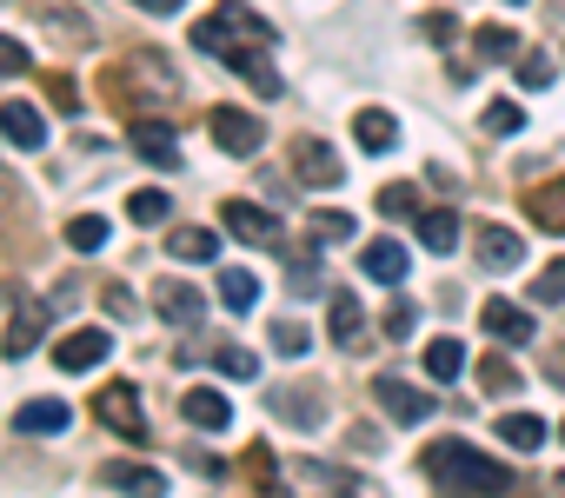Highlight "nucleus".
<instances>
[{"label":"nucleus","mask_w":565,"mask_h":498,"mask_svg":"<svg viewBox=\"0 0 565 498\" xmlns=\"http://www.w3.org/2000/svg\"><path fill=\"white\" fill-rule=\"evenodd\" d=\"M519 127H525V107H519V100H492V107H486V133L505 140V133H519Z\"/></svg>","instance_id":"obj_34"},{"label":"nucleus","mask_w":565,"mask_h":498,"mask_svg":"<svg viewBox=\"0 0 565 498\" xmlns=\"http://www.w3.org/2000/svg\"><path fill=\"white\" fill-rule=\"evenodd\" d=\"M479 267L486 273H512V267H525V239L512 232V226H479Z\"/></svg>","instance_id":"obj_11"},{"label":"nucleus","mask_w":565,"mask_h":498,"mask_svg":"<svg viewBox=\"0 0 565 498\" xmlns=\"http://www.w3.org/2000/svg\"><path fill=\"white\" fill-rule=\"evenodd\" d=\"M0 133H8V147H21V153H41L47 147V113L28 107V100H8L0 107Z\"/></svg>","instance_id":"obj_10"},{"label":"nucleus","mask_w":565,"mask_h":498,"mask_svg":"<svg viewBox=\"0 0 565 498\" xmlns=\"http://www.w3.org/2000/svg\"><path fill=\"white\" fill-rule=\"evenodd\" d=\"M452 34H459V21H452V14H426V41H433V47H446Z\"/></svg>","instance_id":"obj_43"},{"label":"nucleus","mask_w":565,"mask_h":498,"mask_svg":"<svg viewBox=\"0 0 565 498\" xmlns=\"http://www.w3.org/2000/svg\"><path fill=\"white\" fill-rule=\"evenodd\" d=\"M327 326H333V339H340V346H360V333H366V313H360V300H353V293H333V313H327Z\"/></svg>","instance_id":"obj_23"},{"label":"nucleus","mask_w":565,"mask_h":498,"mask_svg":"<svg viewBox=\"0 0 565 498\" xmlns=\"http://www.w3.org/2000/svg\"><path fill=\"white\" fill-rule=\"evenodd\" d=\"M67 246H74V253H100V246H107V219H100V213L67 219Z\"/></svg>","instance_id":"obj_29"},{"label":"nucleus","mask_w":565,"mask_h":498,"mask_svg":"<svg viewBox=\"0 0 565 498\" xmlns=\"http://www.w3.org/2000/svg\"><path fill=\"white\" fill-rule=\"evenodd\" d=\"M479 326H486L499 346H525V339L539 333V326H532V313H525V306H512V300H486V306H479Z\"/></svg>","instance_id":"obj_12"},{"label":"nucleus","mask_w":565,"mask_h":498,"mask_svg":"<svg viewBox=\"0 0 565 498\" xmlns=\"http://www.w3.org/2000/svg\"><path fill=\"white\" fill-rule=\"evenodd\" d=\"M419 246H426V253H452V246H459V213H446V206L419 213Z\"/></svg>","instance_id":"obj_20"},{"label":"nucleus","mask_w":565,"mask_h":498,"mask_svg":"<svg viewBox=\"0 0 565 498\" xmlns=\"http://www.w3.org/2000/svg\"><path fill=\"white\" fill-rule=\"evenodd\" d=\"M127 213H134V219H140V226H160V219H167V213H173V199H167V193H160V186H140V193H134V199H127Z\"/></svg>","instance_id":"obj_30"},{"label":"nucleus","mask_w":565,"mask_h":498,"mask_svg":"<svg viewBox=\"0 0 565 498\" xmlns=\"http://www.w3.org/2000/svg\"><path fill=\"white\" fill-rule=\"evenodd\" d=\"M287 273H294L287 286H294L300 300H307V293H320V280H327V273H320V239L307 246V253H287Z\"/></svg>","instance_id":"obj_27"},{"label":"nucleus","mask_w":565,"mask_h":498,"mask_svg":"<svg viewBox=\"0 0 565 498\" xmlns=\"http://www.w3.org/2000/svg\"><path fill=\"white\" fill-rule=\"evenodd\" d=\"M360 273H366V280H386V286H399V280L413 273V260H406V246H399V239H373L366 253H360Z\"/></svg>","instance_id":"obj_13"},{"label":"nucleus","mask_w":565,"mask_h":498,"mask_svg":"<svg viewBox=\"0 0 565 498\" xmlns=\"http://www.w3.org/2000/svg\"><path fill=\"white\" fill-rule=\"evenodd\" d=\"M153 313H160L167 326H200V320H206V300H200V286H186V280H160V286H153Z\"/></svg>","instance_id":"obj_8"},{"label":"nucleus","mask_w":565,"mask_h":498,"mask_svg":"<svg viewBox=\"0 0 565 498\" xmlns=\"http://www.w3.org/2000/svg\"><path fill=\"white\" fill-rule=\"evenodd\" d=\"M413 326H419V306L413 300H393L386 306V339H413Z\"/></svg>","instance_id":"obj_37"},{"label":"nucleus","mask_w":565,"mask_h":498,"mask_svg":"<svg viewBox=\"0 0 565 498\" xmlns=\"http://www.w3.org/2000/svg\"><path fill=\"white\" fill-rule=\"evenodd\" d=\"M499 439H505L512 452H539V445H545V419H532V412H505V419H499Z\"/></svg>","instance_id":"obj_24"},{"label":"nucleus","mask_w":565,"mask_h":498,"mask_svg":"<svg viewBox=\"0 0 565 498\" xmlns=\"http://www.w3.org/2000/svg\"><path fill=\"white\" fill-rule=\"evenodd\" d=\"M0 74H34V54L14 34H0Z\"/></svg>","instance_id":"obj_40"},{"label":"nucleus","mask_w":565,"mask_h":498,"mask_svg":"<svg viewBox=\"0 0 565 498\" xmlns=\"http://www.w3.org/2000/svg\"><path fill=\"white\" fill-rule=\"evenodd\" d=\"M373 399H380L399 425H426V419H433V392H413V386H406V379H393V372H386V379H373Z\"/></svg>","instance_id":"obj_9"},{"label":"nucleus","mask_w":565,"mask_h":498,"mask_svg":"<svg viewBox=\"0 0 565 498\" xmlns=\"http://www.w3.org/2000/svg\"><path fill=\"white\" fill-rule=\"evenodd\" d=\"M273 353H287V359H300V353H307V333H300V320H279V326H273Z\"/></svg>","instance_id":"obj_41"},{"label":"nucleus","mask_w":565,"mask_h":498,"mask_svg":"<svg viewBox=\"0 0 565 498\" xmlns=\"http://www.w3.org/2000/svg\"><path fill=\"white\" fill-rule=\"evenodd\" d=\"M380 213H386V219H419V213H426V206H419V186H386V193H380Z\"/></svg>","instance_id":"obj_31"},{"label":"nucleus","mask_w":565,"mask_h":498,"mask_svg":"<svg viewBox=\"0 0 565 498\" xmlns=\"http://www.w3.org/2000/svg\"><path fill=\"white\" fill-rule=\"evenodd\" d=\"M226 67H233V74H239V80H246L259 100H279V74H273V61H266V54H253V47H233V54H226Z\"/></svg>","instance_id":"obj_14"},{"label":"nucleus","mask_w":565,"mask_h":498,"mask_svg":"<svg viewBox=\"0 0 565 498\" xmlns=\"http://www.w3.org/2000/svg\"><path fill=\"white\" fill-rule=\"evenodd\" d=\"M472 54L479 61H519V34L512 28H479L472 34Z\"/></svg>","instance_id":"obj_28"},{"label":"nucleus","mask_w":565,"mask_h":498,"mask_svg":"<svg viewBox=\"0 0 565 498\" xmlns=\"http://www.w3.org/2000/svg\"><path fill=\"white\" fill-rule=\"evenodd\" d=\"M479 379H486V392H512V386H519L512 359H486V366H479Z\"/></svg>","instance_id":"obj_42"},{"label":"nucleus","mask_w":565,"mask_h":498,"mask_svg":"<svg viewBox=\"0 0 565 498\" xmlns=\"http://www.w3.org/2000/svg\"><path fill=\"white\" fill-rule=\"evenodd\" d=\"M512 8H525V0H512Z\"/></svg>","instance_id":"obj_46"},{"label":"nucleus","mask_w":565,"mask_h":498,"mask_svg":"<svg viewBox=\"0 0 565 498\" xmlns=\"http://www.w3.org/2000/svg\"><path fill=\"white\" fill-rule=\"evenodd\" d=\"M100 485H127V491H167V478L153 465H134V458H107L100 465Z\"/></svg>","instance_id":"obj_19"},{"label":"nucleus","mask_w":565,"mask_h":498,"mask_svg":"<svg viewBox=\"0 0 565 498\" xmlns=\"http://www.w3.org/2000/svg\"><path fill=\"white\" fill-rule=\"evenodd\" d=\"M459 372H466V346H459V339H433V346H426V379L446 386V379H459Z\"/></svg>","instance_id":"obj_26"},{"label":"nucleus","mask_w":565,"mask_h":498,"mask_svg":"<svg viewBox=\"0 0 565 498\" xmlns=\"http://www.w3.org/2000/svg\"><path fill=\"white\" fill-rule=\"evenodd\" d=\"M107 353H114V333H100V326H81V333H67V339L54 346V366H61V372H94Z\"/></svg>","instance_id":"obj_6"},{"label":"nucleus","mask_w":565,"mask_h":498,"mask_svg":"<svg viewBox=\"0 0 565 498\" xmlns=\"http://www.w3.org/2000/svg\"><path fill=\"white\" fill-rule=\"evenodd\" d=\"M353 133H360V147H366V153H393V147H399V127H393V113H386V107H360Z\"/></svg>","instance_id":"obj_16"},{"label":"nucleus","mask_w":565,"mask_h":498,"mask_svg":"<svg viewBox=\"0 0 565 498\" xmlns=\"http://www.w3.org/2000/svg\"><path fill=\"white\" fill-rule=\"evenodd\" d=\"M220 219H226V232L246 239V246H279V219H273L266 206H253V199H226Z\"/></svg>","instance_id":"obj_5"},{"label":"nucleus","mask_w":565,"mask_h":498,"mask_svg":"<svg viewBox=\"0 0 565 498\" xmlns=\"http://www.w3.org/2000/svg\"><path fill=\"white\" fill-rule=\"evenodd\" d=\"M180 412H186V419H193L200 432H226V425H233V405H226V399H220L213 386H193V392L180 399Z\"/></svg>","instance_id":"obj_15"},{"label":"nucleus","mask_w":565,"mask_h":498,"mask_svg":"<svg viewBox=\"0 0 565 498\" xmlns=\"http://www.w3.org/2000/svg\"><path fill=\"white\" fill-rule=\"evenodd\" d=\"M525 213H532L545 232H565V180H545V186L525 199Z\"/></svg>","instance_id":"obj_21"},{"label":"nucleus","mask_w":565,"mask_h":498,"mask_svg":"<svg viewBox=\"0 0 565 498\" xmlns=\"http://www.w3.org/2000/svg\"><path fill=\"white\" fill-rule=\"evenodd\" d=\"M512 74H519V87H532V94H539V87H552V74H558V67H552V54H525Z\"/></svg>","instance_id":"obj_35"},{"label":"nucleus","mask_w":565,"mask_h":498,"mask_svg":"<svg viewBox=\"0 0 565 498\" xmlns=\"http://www.w3.org/2000/svg\"><path fill=\"white\" fill-rule=\"evenodd\" d=\"M532 300H539V306H558V300H565V260H552V267L532 280Z\"/></svg>","instance_id":"obj_36"},{"label":"nucleus","mask_w":565,"mask_h":498,"mask_svg":"<svg viewBox=\"0 0 565 498\" xmlns=\"http://www.w3.org/2000/svg\"><path fill=\"white\" fill-rule=\"evenodd\" d=\"M94 419H100V425H114L120 439L147 445V412H140V386H107V392L94 399Z\"/></svg>","instance_id":"obj_2"},{"label":"nucleus","mask_w":565,"mask_h":498,"mask_svg":"<svg viewBox=\"0 0 565 498\" xmlns=\"http://www.w3.org/2000/svg\"><path fill=\"white\" fill-rule=\"evenodd\" d=\"M67 419H74V412H67L61 399H28V405L14 412V432H28V439H34V432H67Z\"/></svg>","instance_id":"obj_17"},{"label":"nucleus","mask_w":565,"mask_h":498,"mask_svg":"<svg viewBox=\"0 0 565 498\" xmlns=\"http://www.w3.org/2000/svg\"><path fill=\"white\" fill-rule=\"evenodd\" d=\"M220 372H233V379H259V359H253L246 346H220Z\"/></svg>","instance_id":"obj_39"},{"label":"nucleus","mask_w":565,"mask_h":498,"mask_svg":"<svg viewBox=\"0 0 565 498\" xmlns=\"http://www.w3.org/2000/svg\"><path fill=\"white\" fill-rule=\"evenodd\" d=\"M294 173H300L307 186H340V180H347L340 153H333L327 140H313V133H307V140H294Z\"/></svg>","instance_id":"obj_7"},{"label":"nucleus","mask_w":565,"mask_h":498,"mask_svg":"<svg viewBox=\"0 0 565 498\" xmlns=\"http://www.w3.org/2000/svg\"><path fill=\"white\" fill-rule=\"evenodd\" d=\"M545 372H552V379H558V386H565V346H558V353H552V359H545Z\"/></svg>","instance_id":"obj_45"},{"label":"nucleus","mask_w":565,"mask_h":498,"mask_svg":"<svg viewBox=\"0 0 565 498\" xmlns=\"http://www.w3.org/2000/svg\"><path fill=\"white\" fill-rule=\"evenodd\" d=\"M134 153L140 160H153L160 173H180V133H173V120H134Z\"/></svg>","instance_id":"obj_4"},{"label":"nucleus","mask_w":565,"mask_h":498,"mask_svg":"<svg viewBox=\"0 0 565 498\" xmlns=\"http://www.w3.org/2000/svg\"><path fill=\"white\" fill-rule=\"evenodd\" d=\"M419 472H426L439 491H512V465L472 452L466 439H439V445H426Z\"/></svg>","instance_id":"obj_1"},{"label":"nucleus","mask_w":565,"mask_h":498,"mask_svg":"<svg viewBox=\"0 0 565 498\" xmlns=\"http://www.w3.org/2000/svg\"><path fill=\"white\" fill-rule=\"evenodd\" d=\"M300 478H307V485H333V491H360V478L340 472V465H300Z\"/></svg>","instance_id":"obj_38"},{"label":"nucleus","mask_w":565,"mask_h":498,"mask_svg":"<svg viewBox=\"0 0 565 498\" xmlns=\"http://www.w3.org/2000/svg\"><path fill=\"white\" fill-rule=\"evenodd\" d=\"M558 439H565V425H558Z\"/></svg>","instance_id":"obj_47"},{"label":"nucleus","mask_w":565,"mask_h":498,"mask_svg":"<svg viewBox=\"0 0 565 498\" xmlns=\"http://www.w3.org/2000/svg\"><path fill=\"white\" fill-rule=\"evenodd\" d=\"M134 8H147V14H180L186 0H134Z\"/></svg>","instance_id":"obj_44"},{"label":"nucleus","mask_w":565,"mask_h":498,"mask_svg":"<svg viewBox=\"0 0 565 498\" xmlns=\"http://www.w3.org/2000/svg\"><path fill=\"white\" fill-rule=\"evenodd\" d=\"M220 300H226V313H253L259 306V280L246 267H226L220 273Z\"/></svg>","instance_id":"obj_22"},{"label":"nucleus","mask_w":565,"mask_h":498,"mask_svg":"<svg viewBox=\"0 0 565 498\" xmlns=\"http://www.w3.org/2000/svg\"><path fill=\"white\" fill-rule=\"evenodd\" d=\"M47 326V313H34V306H21L14 313V326H8V339H0V353H8V359H28L34 353V333Z\"/></svg>","instance_id":"obj_25"},{"label":"nucleus","mask_w":565,"mask_h":498,"mask_svg":"<svg viewBox=\"0 0 565 498\" xmlns=\"http://www.w3.org/2000/svg\"><path fill=\"white\" fill-rule=\"evenodd\" d=\"M206 133H213L233 160H246V153L266 147V127H259L253 113H239V107H213V113H206Z\"/></svg>","instance_id":"obj_3"},{"label":"nucleus","mask_w":565,"mask_h":498,"mask_svg":"<svg viewBox=\"0 0 565 498\" xmlns=\"http://www.w3.org/2000/svg\"><path fill=\"white\" fill-rule=\"evenodd\" d=\"M273 412L294 419V425H313V419H320V399H300V392H279V386H273Z\"/></svg>","instance_id":"obj_33"},{"label":"nucleus","mask_w":565,"mask_h":498,"mask_svg":"<svg viewBox=\"0 0 565 498\" xmlns=\"http://www.w3.org/2000/svg\"><path fill=\"white\" fill-rule=\"evenodd\" d=\"M307 226H313V239H320V246H340V239H353V226H360V219H353V213H313Z\"/></svg>","instance_id":"obj_32"},{"label":"nucleus","mask_w":565,"mask_h":498,"mask_svg":"<svg viewBox=\"0 0 565 498\" xmlns=\"http://www.w3.org/2000/svg\"><path fill=\"white\" fill-rule=\"evenodd\" d=\"M167 253H173V260H200V267H206V260L220 253V232H206V226H173V232H167Z\"/></svg>","instance_id":"obj_18"}]
</instances>
